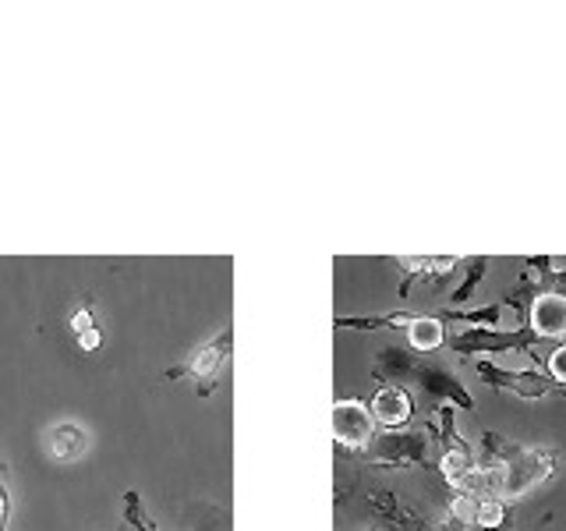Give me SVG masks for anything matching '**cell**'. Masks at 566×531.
Masks as SVG:
<instances>
[{
  "label": "cell",
  "mask_w": 566,
  "mask_h": 531,
  "mask_svg": "<svg viewBox=\"0 0 566 531\" xmlns=\"http://www.w3.org/2000/svg\"><path fill=\"white\" fill-rule=\"evenodd\" d=\"M527 326L535 330L542 341H559V336H566V298L538 294L527 309Z\"/></svg>",
  "instance_id": "9c48e42d"
},
{
  "label": "cell",
  "mask_w": 566,
  "mask_h": 531,
  "mask_svg": "<svg viewBox=\"0 0 566 531\" xmlns=\"http://www.w3.org/2000/svg\"><path fill=\"white\" fill-rule=\"evenodd\" d=\"M407 383H415L418 389H421V397H424V404L432 407H442V404H450V407H457V412H468V415H474V397H471V389L457 379V372L453 368H447V365H439V362H429V358H415V365H411V376H407Z\"/></svg>",
  "instance_id": "277c9868"
},
{
  "label": "cell",
  "mask_w": 566,
  "mask_h": 531,
  "mask_svg": "<svg viewBox=\"0 0 566 531\" xmlns=\"http://www.w3.org/2000/svg\"><path fill=\"white\" fill-rule=\"evenodd\" d=\"M0 531H11V492L4 486V468H0Z\"/></svg>",
  "instance_id": "d6986e66"
},
{
  "label": "cell",
  "mask_w": 566,
  "mask_h": 531,
  "mask_svg": "<svg viewBox=\"0 0 566 531\" xmlns=\"http://www.w3.org/2000/svg\"><path fill=\"white\" fill-rule=\"evenodd\" d=\"M506 524H510V503L495 500V496H478L471 531H500Z\"/></svg>",
  "instance_id": "9a60e30c"
},
{
  "label": "cell",
  "mask_w": 566,
  "mask_h": 531,
  "mask_svg": "<svg viewBox=\"0 0 566 531\" xmlns=\"http://www.w3.org/2000/svg\"><path fill=\"white\" fill-rule=\"evenodd\" d=\"M542 336L531 326L517 330H482V326H468L464 333L447 336V347L453 354H464V358H478V354H513V351H531L538 347Z\"/></svg>",
  "instance_id": "8992f818"
},
{
  "label": "cell",
  "mask_w": 566,
  "mask_h": 531,
  "mask_svg": "<svg viewBox=\"0 0 566 531\" xmlns=\"http://www.w3.org/2000/svg\"><path fill=\"white\" fill-rule=\"evenodd\" d=\"M418 312H386V315H336L333 326L336 330H407V323H411Z\"/></svg>",
  "instance_id": "5bb4252c"
},
{
  "label": "cell",
  "mask_w": 566,
  "mask_h": 531,
  "mask_svg": "<svg viewBox=\"0 0 566 531\" xmlns=\"http://www.w3.org/2000/svg\"><path fill=\"white\" fill-rule=\"evenodd\" d=\"M485 460L478 465L464 486L474 496H495V500H524L535 489H542L548 478H556L563 454L548 442H513L500 433H482Z\"/></svg>",
  "instance_id": "6da1fadb"
},
{
  "label": "cell",
  "mask_w": 566,
  "mask_h": 531,
  "mask_svg": "<svg viewBox=\"0 0 566 531\" xmlns=\"http://www.w3.org/2000/svg\"><path fill=\"white\" fill-rule=\"evenodd\" d=\"M124 521H128L135 531H156L153 518L142 510V496L138 492H124Z\"/></svg>",
  "instance_id": "e0dca14e"
},
{
  "label": "cell",
  "mask_w": 566,
  "mask_h": 531,
  "mask_svg": "<svg viewBox=\"0 0 566 531\" xmlns=\"http://www.w3.org/2000/svg\"><path fill=\"white\" fill-rule=\"evenodd\" d=\"M67 333H71V341L78 344L82 354H96L103 347V330L96 323V301H93V294H85L78 301V309L67 315Z\"/></svg>",
  "instance_id": "8fae6325"
},
{
  "label": "cell",
  "mask_w": 566,
  "mask_h": 531,
  "mask_svg": "<svg viewBox=\"0 0 566 531\" xmlns=\"http://www.w3.org/2000/svg\"><path fill=\"white\" fill-rule=\"evenodd\" d=\"M43 442H46V454L57 460V465H71V460L85 457L88 433L82 429L78 421H57V425H50V429H46Z\"/></svg>",
  "instance_id": "30bf717a"
},
{
  "label": "cell",
  "mask_w": 566,
  "mask_h": 531,
  "mask_svg": "<svg viewBox=\"0 0 566 531\" xmlns=\"http://www.w3.org/2000/svg\"><path fill=\"white\" fill-rule=\"evenodd\" d=\"M439 439L436 418L424 421V429H397V433H376L361 454L354 457V468H371V471H397V468H436L432 447Z\"/></svg>",
  "instance_id": "7a4b0ae2"
},
{
  "label": "cell",
  "mask_w": 566,
  "mask_h": 531,
  "mask_svg": "<svg viewBox=\"0 0 566 531\" xmlns=\"http://www.w3.org/2000/svg\"><path fill=\"white\" fill-rule=\"evenodd\" d=\"M230 351H234V326H223L206 347H199L185 365H170L164 376L167 379H191L195 394L212 397L217 394V383L223 376V368L230 362Z\"/></svg>",
  "instance_id": "3957f363"
},
{
  "label": "cell",
  "mask_w": 566,
  "mask_h": 531,
  "mask_svg": "<svg viewBox=\"0 0 566 531\" xmlns=\"http://www.w3.org/2000/svg\"><path fill=\"white\" fill-rule=\"evenodd\" d=\"M368 412L376 418V429L382 433H397L403 429L415 415V397L407 394L403 386H379L368 400Z\"/></svg>",
  "instance_id": "ba28073f"
},
{
  "label": "cell",
  "mask_w": 566,
  "mask_h": 531,
  "mask_svg": "<svg viewBox=\"0 0 566 531\" xmlns=\"http://www.w3.org/2000/svg\"><path fill=\"white\" fill-rule=\"evenodd\" d=\"M407 344H411L415 354H432L447 344V326H442L436 315L418 312L411 323H407Z\"/></svg>",
  "instance_id": "7c38bea8"
},
{
  "label": "cell",
  "mask_w": 566,
  "mask_h": 531,
  "mask_svg": "<svg viewBox=\"0 0 566 531\" xmlns=\"http://www.w3.org/2000/svg\"><path fill=\"white\" fill-rule=\"evenodd\" d=\"M376 433H379L376 418H371L365 400H336L333 404V436H336V447L340 450L361 454Z\"/></svg>",
  "instance_id": "52a82bcc"
},
{
  "label": "cell",
  "mask_w": 566,
  "mask_h": 531,
  "mask_svg": "<svg viewBox=\"0 0 566 531\" xmlns=\"http://www.w3.org/2000/svg\"><path fill=\"white\" fill-rule=\"evenodd\" d=\"M545 368H548L545 372L548 379H556L559 386H566V344H556V351L545 358Z\"/></svg>",
  "instance_id": "ac0fdd59"
},
{
  "label": "cell",
  "mask_w": 566,
  "mask_h": 531,
  "mask_svg": "<svg viewBox=\"0 0 566 531\" xmlns=\"http://www.w3.org/2000/svg\"><path fill=\"white\" fill-rule=\"evenodd\" d=\"M471 368L478 372V379H482L485 386L500 389V394H513L521 400H545V397H553L563 389L556 379H548L538 368H503L489 358H474Z\"/></svg>",
  "instance_id": "5b68a950"
},
{
  "label": "cell",
  "mask_w": 566,
  "mask_h": 531,
  "mask_svg": "<svg viewBox=\"0 0 566 531\" xmlns=\"http://www.w3.org/2000/svg\"><path fill=\"white\" fill-rule=\"evenodd\" d=\"M503 309H506L503 301H489V305L471 309V312H464V309H436L429 315H436L442 326H447V323H468V326H482V330H500Z\"/></svg>",
  "instance_id": "4fadbf2b"
},
{
  "label": "cell",
  "mask_w": 566,
  "mask_h": 531,
  "mask_svg": "<svg viewBox=\"0 0 566 531\" xmlns=\"http://www.w3.org/2000/svg\"><path fill=\"white\" fill-rule=\"evenodd\" d=\"M489 266H492V259L489 256H478V259H471V270H468V277L457 283V288L450 291V305L447 309H460L464 301H471L474 298V291H478V283L485 280V273H489Z\"/></svg>",
  "instance_id": "2e32d148"
},
{
  "label": "cell",
  "mask_w": 566,
  "mask_h": 531,
  "mask_svg": "<svg viewBox=\"0 0 566 531\" xmlns=\"http://www.w3.org/2000/svg\"><path fill=\"white\" fill-rule=\"evenodd\" d=\"M563 389H566V386H563Z\"/></svg>",
  "instance_id": "ffe728a7"
}]
</instances>
